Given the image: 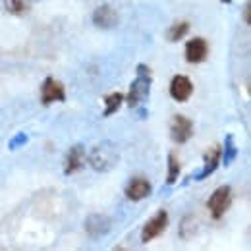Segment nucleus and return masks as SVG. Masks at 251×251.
Returning <instances> with one entry per match:
<instances>
[{
    "label": "nucleus",
    "instance_id": "obj_1",
    "mask_svg": "<svg viewBox=\"0 0 251 251\" xmlns=\"http://www.w3.org/2000/svg\"><path fill=\"white\" fill-rule=\"evenodd\" d=\"M151 93V70L145 64L137 66V77L131 81L129 85V93H127V106L137 108L141 102L147 100V97Z\"/></svg>",
    "mask_w": 251,
    "mask_h": 251
},
{
    "label": "nucleus",
    "instance_id": "obj_2",
    "mask_svg": "<svg viewBox=\"0 0 251 251\" xmlns=\"http://www.w3.org/2000/svg\"><path fill=\"white\" fill-rule=\"evenodd\" d=\"M87 160L93 170L106 172V170L114 168V164L118 162V151L110 143H102V145H97L91 149V153L87 155Z\"/></svg>",
    "mask_w": 251,
    "mask_h": 251
},
{
    "label": "nucleus",
    "instance_id": "obj_3",
    "mask_svg": "<svg viewBox=\"0 0 251 251\" xmlns=\"http://www.w3.org/2000/svg\"><path fill=\"white\" fill-rule=\"evenodd\" d=\"M230 203H232V189L230 186H220L213 191V195L209 197L207 201V207L211 211V217L213 219H222L224 213L230 209Z\"/></svg>",
    "mask_w": 251,
    "mask_h": 251
},
{
    "label": "nucleus",
    "instance_id": "obj_4",
    "mask_svg": "<svg viewBox=\"0 0 251 251\" xmlns=\"http://www.w3.org/2000/svg\"><path fill=\"white\" fill-rule=\"evenodd\" d=\"M168 226V213L162 209L158 211L153 219H149L145 222L143 230H141V244H149L151 240H155L157 236H160Z\"/></svg>",
    "mask_w": 251,
    "mask_h": 251
},
{
    "label": "nucleus",
    "instance_id": "obj_5",
    "mask_svg": "<svg viewBox=\"0 0 251 251\" xmlns=\"http://www.w3.org/2000/svg\"><path fill=\"white\" fill-rule=\"evenodd\" d=\"M191 135H193V122L186 116H182V114L172 116V120H170V137H172V141L182 145V143L191 139Z\"/></svg>",
    "mask_w": 251,
    "mask_h": 251
},
{
    "label": "nucleus",
    "instance_id": "obj_6",
    "mask_svg": "<svg viewBox=\"0 0 251 251\" xmlns=\"http://www.w3.org/2000/svg\"><path fill=\"white\" fill-rule=\"evenodd\" d=\"M66 99L62 83L56 81L54 77H47L41 85V102L43 104H52V102H62Z\"/></svg>",
    "mask_w": 251,
    "mask_h": 251
},
{
    "label": "nucleus",
    "instance_id": "obj_7",
    "mask_svg": "<svg viewBox=\"0 0 251 251\" xmlns=\"http://www.w3.org/2000/svg\"><path fill=\"white\" fill-rule=\"evenodd\" d=\"M87 162V153L81 145H74L70 151H68V157L64 160V174L70 176V174H75L79 172Z\"/></svg>",
    "mask_w": 251,
    "mask_h": 251
},
{
    "label": "nucleus",
    "instance_id": "obj_8",
    "mask_svg": "<svg viewBox=\"0 0 251 251\" xmlns=\"http://www.w3.org/2000/svg\"><path fill=\"white\" fill-rule=\"evenodd\" d=\"M219 164H220V149H219V145H213V147H209V151H207L205 157H203V168H201V172H197L191 180L201 182V180L209 178V176L219 168Z\"/></svg>",
    "mask_w": 251,
    "mask_h": 251
},
{
    "label": "nucleus",
    "instance_id": "obj_9",
    "mask_svg": "<svg viewBox=\"0 0 251 251\" xmlns=\"http://www.w3.org/2000/svg\"><path fill=\"white\" fill-rule=\"evenodd\" d=\"M207 54H209V45L205 39L197 37V39H191L186 45V60L189 64H201L207 60Z\"/></svg>",
    "mask_w": 251,
    "mask_h": 251
},
{
    "label": "nucleus",
    "instance_id": "obj_10",
    "mask_svg": "<svg viewBox=\"0 0 251 251\" xmlns=\"http://www.w3.org/2000/svg\"><path fill=\"white\" fill-rule=\"evenodd\" d=\"M108 230H110V219L106 215H97L95 213V215H89L85 219V232L93 240L104 236V234H108Z\"/></svg>",
    "mask_w": 251,
    "mask_h": 251
},
{
    "label": "nucleus",
    "instance_id": "obj_11",
    "mask_svg": "<svg viewBox=\"0 0 251 251\" xmlns=\"http://www.w3.org/2000/svg\"><path fill=\"white\" fill-rule=\"evenodd\" d=\"M191 93H193V83L189 81V77H186V75L172 77V81H170V97L174 100L184 102L191 97Z\"/></svg>",
    "mask_w": 251,
    "mask_h": 251
},
{
    "label": "nucleus",
    "instance_id": "obj_12",
    "mask_svg": "<svg viewBox=\"0 0 251 251\" xmlns=\"http://www.w3.org/2000/svg\"><path fill=\"white\" fill-rule=\"evenodd\" d=\"M93 24L100 29H112L118 25V14L112 6H100L95 10Z\"/></svg>",
    "mask_w": 251,
    "mask_h": 251
},
{
    "label": "nucleus",
    "instance_id": "obj_13",
    "mask_svg": "<svg viewBox=\"0 0 251 251\" xmlns=\"http://www.w3.org/2000/svg\"><path fill=\"white\" fill-rule=\"evenodd\" d=\"M126 195L131 201H141L147 195H151V184L145 178H133L127 186H126Z\"/></svg>",
    "mask_w": 251,
    "mask_h": 251
},
{
    "label": "nucleus",
    "instance_id": "obj_14",
    "mask_svg": "<svg viewBox=\"0 0 251 251\" xmlns=\"http://www.w3.org/2000/svg\"><path fill=\"white\" fill-rule=\"evenodd\" d=\"M238 157V147H236V143H234V135L230 133V135H226V141H224V155L220 153V158H222V162H224V166H230L234 160Z\"/></svg>",
    "mask_w": 251,
    "mask_h": 251
},
{
    "label": "nucleus",
    "instance_id": "obj_15",
    "mask_svg": "<svg viewBox=\"0 0 251 251\" xmlns=\"http://www.w3.org/2000/svg\"><path fill=\"white\" fill-rule=\"evenodd\" d=\"M124 102V95L122 93H110L104 97V116H112L114 112H118V108Z\"/></svg>",
    "mask_w": 251,
    "mask_h": 251
},
{
    "label": "nucleus",
    "instance_id": "obj_16",
    "mask_svg": "<svg viewBox=\"0 0 251 251\" xmlns=\"http://www.w3.org/2000/svg\"><path fill=\"white\" fill-rule=\"evenodd\" d=\"M2 4H4L6 12L14 14V16H24L29 10V0H2Z\"/></svg>",
    "mask_w": 251,
    "mask_h": 251
},
{
    "label": "nucleus",
    "instance_id": "obj_17",
    "mask_svg": "<svg viewBox=\"0 0 251 251\" xmlns=\"http://www.w3.org/2000/svg\"><path fill=\"white\" fill-rule=\"evenodd\" d=\"M178 176H180V160H178V157L174 153H170L168 155V178H166V184L168 186L176 184Z\"/></svg>",
    "mask_w": 251,
    "mask_h": 251
},
{
    "label": "nucleus",
    "instance_id": "obj_18",
    "mask_svg": "<svg viewBox=\"0 0 251 251\" xmlns=\"http://www.w3.org/2000/svg\"><path fill=\"white\" fill-rule=\"evenodd\" d=\"M189 31V24L188 22H178V24H174V25H170V29H168V39L172 41V43H176V41H180V39H184Z\"/></svg>",
    "mask_w": 251,
    "mask_h": 251
},
{
    "label": "nucleus",
    "instance_id": "obj_19",
    "mask_svg": "<svg viewBox=\"0 0 251 251\" xmlns=\"http://www.w3.org/2000/svg\"><path fill=\"white\" fill-rule=\"evenodd\" d=\"M27 139H29V137H27L25 133H16V135H14V137H12L10 141H8V147H10L12 151H16L18 147L25 145V143H27Z\"/></svg>",
    "mask_w": 251,
    "mask_h": 251
},
{
    "label": "nucleus",
    "instance_id": "obj_20",
    "mask_svg": "<svg viewBox=\"0 0 251 251\" xmlns=\"http://www.w3.org/2000/svg\"><path fill=\"white\" fill-rule=\"evenodd\" d=\"M250 10H251V2H248L246 8H244V20H246V24H250Z\"/></svg>",
    "mask_w": 251,
    "mask_h": 251
},
{
    "label": "nucleus",
    "instance_id": "obj_21",
    "mask_svg": "<svg viewBox=\"0 0 251 251\" xmlns=\"http://www.w3.org/2000/svg\"><path fill=\"white\" fill-rule=\"evenodd\" d=\"M220 2H224V4H230V2H232V0H220Z\"/></svg>",
    "mask_w": 251,
    "mask_h": 251
}]
</instances>
